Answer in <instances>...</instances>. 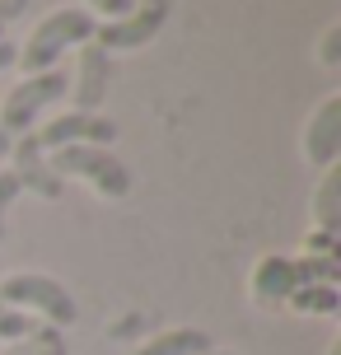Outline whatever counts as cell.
<instances>
[{
  "instance_id": "20",
  "label": "cell",
  "mask_w": 341,
  "mask_h": 355,
  "mask_svg": "<svg viewBox=\"0 0 341 355\" xmlns=\"http://www.w3.org/2000/svg\"><path fill=\"white\" fill-rule=\"evenodd\" d=\"M304 252H308V257H337V239L323 234V230H313V234H308V243H304Z\"/></svg>"
},
{
  "instance_id": "4",
  "label": "cell",
  "mask_w": 341,
  "mask_h": 355,
  "mask_svg": "<svg viewBox=\"0 0 341 355\" xmlns=\"http://www.w3.org/2000/svg\"><path fill=\"white\" fill-rule=\"evenodd\" d=\"M66 89H71V75H61V71H42V75L19 80V85L5 94V103H0V126L10 131V141H15V136H28L37 126V117L52 103L66 98Z\"/></svg>"
},
{
  "instance_id": "21",
  "label": "cell",
  "mask_w": 341,
  "mask_h": 355,
  "mask_svg": "<svg viewBox=\"0 0 341 355\" xmlns=\"http://www.w3.org/2000/svg\"><path fill=\"white\" fill-rule=\"evenodd\" d=\"M24 10H28V0H0V28H5L10 19H19Z\"/></svg>"
},
{
  "instance_id": "16",
  "label": "cell",
  "mask_w": 341,
  "mask_h": 355,
  "mask_svg": "<svg viewBox=\"0 0 341 355\" xmlns=\"http://www.w3.org/2000/svg\"><path fill=\"white\" fill-rule=\"evenodd\" d=\"M28 355H71L66 332H61V327H47V322H37V332L28 337Z\"/></svg>"
},
{
  "instance_id": "15",
  "label": "cell",
  "mask_w": 341,
  "mask_h": 355,
  "mask_svg": "<svg viewBox=\"0 0 341 355\" xmlns=\"http://www.w3.org/2000/svg\"><path fill=\"white\" fill-rule=\"evenodd\" d=\"M37 332V318H28V313H19V309H0V341H28Z\"/></svg>"
},
{
  "instance_id": "17",
  "label": "cell",
  "mask_w": 341,
  "mask_h": 355,
  "mask_svg": "<svg viewBox=\"0 0 341 355\" xmlns=\"http://www.w3.org/2000/svg\"><path fill=\"white\" fill-rule=\"evenodd\" d=\"M19 196H24V187L15 182V173L0 168V243H5V215H10V206H15Z\"/></svg>"
},
{
  "instance_id": "2",
  "label": "cell",
  "mask_w": 341,
  "mask_h": 355,
  "mask_svg": "<svg viewBox=\"0 0 341 355\" xmlns=\"http://www.w3.org/2000/svg\"><path fill=\"white\" fill-rule=\"evenodd\" d=\"M0 304L19 309V313H28L37 322H47V327H61V332L80 318L75 295L56 276H42V271H19L10 281H0Z\"/></svg>"
},
{
  "instance_id": "25",
  "label": "cell",
  "mask_w": 341,
  "mask_h": 355,
  "mask_svg": "<svg viewBox=\"0 0 341 355\" xmlns=\"http://www.w3.org/2000/svg\"><path fill=\"white\" fill-rule=\"evenodd\" d=\"M206 355H234V351H216V346H211V351H206Z\"/></svg>"
},
{
  "instance_id": "19",
  "label": "cell",
  "mask_w": 341,
  "mask_h": 355,
  "mask_svg": "<svg viewBox=\"0 0 341 355\" xmlns=\"http://www.w3.org/2000/svg\"><path fill=\"white\" fill-rule=\"evenodd\" d=\"M85 5H89V15H103V24H108V19H122L136 0H85Z\"/></svg>"
},
{
  "instance_id": "10",
  "label": "cell",
  "mask_w": 341,
  "mask_h": 355,
  "mask_svg": "<svg viewBox=\"0 0 341 355\" xmlns=\"http://www.w3.org/2000/svg\"><path fill=\"white\" fill-rule=\"evenodd\" d=\"M299 290V276H295V257H262L248 276V295L257 309H286L290 295Z\"/></svg>"
},
{
  "instance_id": "9",
  "label": "cell",
  "mask_w": 341,
  "mask_h": 355,
  "mask_svg": "<svg viewBox=\"0 0 341 355\" xmlns=\"http://www.w3.org/2000/svg\"><path fill=\"white\" fill-rule=\"evenodd\" d=\"M299 150H304L308 164L318 168H332L341 155V94H327L318 112L304 122V136H299Z\"/></svg>"
},
{
  "instance_id": "13",
  "label": "cell",
  "mask_w": 341,
  "mask_h": 355,
  "mask_svg": "<svg viewBox=\"0 0 341 355\" xmlns=\"http://www.w3.org/2000/svg\"><path fill=\"white\" fill-rule=\"evenodd\" d=\"M290 309L295 313H308V318H332L341 309V290L337 285H299L290 295Z\"/></svg>"
},
{
  "instance_id": "6",
  "label": "cell",
  "mask_w": 341,
  "mask_h": 355,
  "mask_svg": "<svg viewBox=\"0 0 341 355\" xmlns=\"http://www.w3.org/2000/svg\"><path fill=\"white\" fill-rule=\"evenodd\" d=\"M37 150H66V145H108L117 141V122L112 117H103V112H61V117H52V122H42V131H33Z\"/></svg>"
},
{
  "instance_id": "8",
  "label": "cell",
  "mask_w": 341,
  "mask_h": 355,
  "mask_svg": "<svg viewBox=\"0 0 341 355\" xmlns=\"http://www.w3.org/2000/svg\"><path fill=\"white\" fill-rule=\"evenodd\" d=\"M10 173H15V182L24 192H37L42 201H61L66 196V182L52 173V164L37 150L33 131L28 136H15V145H10Z\"/></svg>"
},
{
  "instance_id": "5",
  "label": "cell",
  "mask_w": 341,
  "mask_h": 355,
  "mask_svg": "<svg viewBox=\"0 0 341 355\" xmlns=\"http://www.w3.org/2000/svg\"><path fill=\"white\" fill-rule=\"evenodd\" d=\"M168 10H173V0H136L122 19H108V24H98L94 28V42L103 47V52H136L145 42H155L159 28L168 24Z\"/></svg>"
},
{
  "instance_id": "18",
  "label": "cell",
  "mask_w": 341,
  "mask_h": 355,
  "mask_svg": "<svg viewBox=\"0 0 341 355\" xmlns=\"http://www.w3.org/2000/svg\"><path fill=\"white\" fill-rule=\"evenodd\" d=\"M318 61L332 66V71L341 66V24H332V28L323 33V42H318Z\"/></svg>"
},
{
  "instance_id": "11",
  "label": "cell",
  "mask_w": 341,
  "mask_h": 355,
  "mask_svg": "<svg viewBox=\"0 0 341 355\" xmlns=\"http://www.w3.org/2000/svg\"><path fill=\"white\" fill-rule=\"evenodd\" d=\"M211 351V337L201 327H168V332H155L136 346V355H206Z\"/></svg>"
},
{
  "instance_id": "22",
  "label": "cell",
  "mask_w": 341,
  "mask_h": 355,
  "mask_svg": "<svg viewBox=\"0 0 341 355\" xmlns=\"http://www.w3.org/2000/svg\"><path fill=\"white\" fill-rule=\"evenodd\" d=\"M15 61H19V52H15V47H10V42H5V37H0V71H10Z\"/></svg>"
},
{
  "instance_id": "24",
  "label": "cell",
  "mask_w": 341,
  "mask_h": 355,
  "mask_svg": "<svg viewBox=\"0 0 341 355\" xmlns=\"http://www.w3.org/2000/svg\"><path fill=\"white\" fill-rule=\"evenodd\" d=\"M327 355H341V341H332V346H327Z\"/></svg>"
},
{
  "instance_id": "7",
  "label": "cell",
  "mask_w": 341,
  "mask_h": 355,
  "mask_svg": "<svg viewBox=\"0 0 341 355\" xmlns=\"http://www.w3.org/2000/svg\"><path fill=\"white\" fill-rule=\"evenodd\" d=\"M112 80H117V56L103 52L98 42H85L80 47V71L71 75V89L66 98L75 103V112H98L103 98H108Z\"/></svg>"
},
{
  "instance_id": "1",
  "label": "cell",
  "mask_w": 341,
  "mask_h": 355,
  "mask_svg": "<svg viewBox=\"0 0 341 355\" xmlns=\"http://www.w3.org/2000/svg\"><path fill=\"white\" fill-rule=\"evenodd\" d=\"M94 28H98V19L85 10V5H71V10H56L37 24L28 42H24V52H19V66L28 75H42V71H56V61L71 52V47H85L94 42Z\"/></svg>"
},
{
  "instance_id": "26",
  "label": "cell",
  "mask_w": 341,
  "mask_h": 355,
  "mask_svg": "<svg viewBox=\"0 0 341 355\" xmlns=\"http://www.w3.org/2000/svg\"><path fill=\"white\" fill-rule=\"evenodd\" d=\"M0 309H5V304H0Z\"/></svg>"
},
{
  "instance_id": "14",
  "label": "cell",
  "mask_w": 341,
  "mask_h": 355,
  "mask_svg": "<svg viewBox=\"0 0 341 355\" xmlns=\"http://www.w3.org/2000/svg\"><path fill=\"white\" fill-rule=\"evenodd\" d=\"M295 276L299 285H337L341 281V257H295Z\"/></svg>"
},
{
  "instance_id": "3",
  "label": "cell",
  "mask_w": 341,
  "mask_h": 355,
  "mask_svg": "<svg viewBox=\"0 0 341 355\" xmlns=\"http://www.w3.org/2000/svg\"><path fill=\"white\" fill-rule=\"evenodd\" d=\"M47 164H52V173L61 182L66 178H85V182H94V192L108 196V201L131 196V168L117 159V150H108V145H66V150H52Z\"/></svg>"
},
{
  "instance_id": "23",
  "label": "cell",
  "mask_w": 341,
  "mask_h": 355,
  "mask_svg": "<svg viewBox=\"0 0 341 355\" xmlns=\"http://www.w3.org/2000/svg\"><path fill=\"white\" fill-rule=\"evenodd\" d=\"M10 145H15V141H10V131L0 126V159H10Z\"/></svg>"
},
{
  "instance_id": "12",
  "label": "cell",
  "mask_w": 341,
  "mask_h": 355,
  "mask_svg": "<svg viewBox=\"0 0 341 355\" xmlns=\"http://www.w3.org/2000/svg\"><path fill=\"white\" fill-rule=\"evenodd\" d=\"M313 225L323 234H332V239L341 234V164L323 168V182L313 192Z\"/></svg>"
}]
</instances>
